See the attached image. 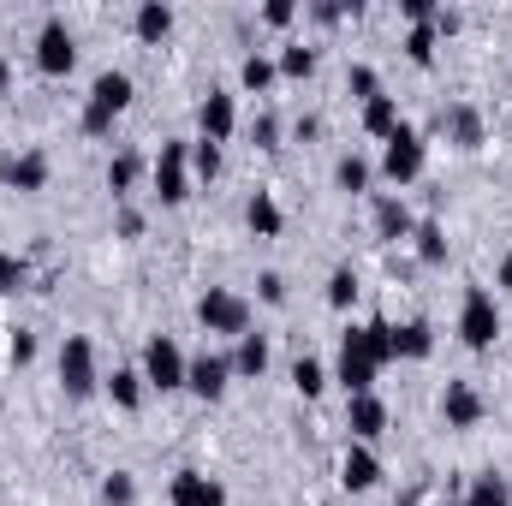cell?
Masks as SVG:
<instances>
[{
	"label": "cell",
	"mask_w": 512,
	"mask_h": 506,
	"mask_svg": "<svg viewBox=\"0 0 512 506\" xmlns=\"http://www.w3.org/2000/svg\"><path fill=\"white\" fill-rule=\"evenodd\" d=\"M399 126H405L399 96H387V90H382V96H370V102H364V131H370V137H382V143H387Z\"/></svg>",
	"instance_id": "20"
},
{
	"label": "cell",
	"mask_w": 512,
	"mask_h": 506,
	"mask_svg": "<svg viewBox=\"0 0 512 506\" xmlns=\"http://www.w3.org/2000/svg\"><path fill=\"white\" fill-rule=\"evenodd\" d=\"M268 358H274V352H268V334H245V340H233V376L239 381H256L262 376V370H268Z\"/></svg>",
	"instance_id": "18"
},
{
	"label": "cell",
	"mask_w": 512,
	"mask_h": 506,
	"mask_svg": "<svg viewBox=\"0 0 512 506\" xmlns=\"http://www.w3.org/2000/svg\"><path fill=\"white\" fill-rule=\"evenodd\" d=\"M387 364H399V328H393L387 316H376V322L340 334L334 381L346 387V399H352V393H376V376H382Z\"/></svg>",
	"instance_id": "1"
},
{
	"label": "cell",
	"mask_w": 512,
	"mask_h": 506,
	"mask_svg": "<svg viewBox=\"0 0 512 506\" xmlns=\"http://www.w3.org/2000/svg\"><path fill=\"white\" fill-rule=\"evenodd\" d=\"M131 96H137V84H131V72H114V66H108V72H96V84H90V96H84V102L120 120V114L131 108Z\"/></svg>",
	"instance_id": "16"
},
{
	"label": "cell",
	"mask_w": 512,
	"mask_h": 506,
	"mask_svg": "<svg viewBox=\"0 0 512 506\" xmlns=\"http://www.w3.org/2000/svg\"><path fill=\"white\" fill-rule=\"evenodd\" d=\"M292 387H298L304 399H322V393H328V364H322V358H298V364H292Z\"/></svg>",
	"instance_id": "28"
},
{
	"label": "cell",
	"mask_w": 512,
	"mask_h": 506,
	"mask_svg": "<svg viewBox=\"0 0 512 506\" xmlns=\"http://www.w3.org/2000/svg\"><path fill=\"white\" fill-rule=\"evenodd\" d=\"M292 18H298V6H292V0H268V6H262V24H268V30H286Z\"/></svg>",
	"instance_id": "40"
},
{
	"label": "cell",
	"mask_w": 512,
	"mask_h": 506,
	"mask_svg": "<svg viewBox=\"0 0 512 506\" xmlns=\"http://www.w3.org/2000/svg\"><path fill=\"white\" fill-rule=\"evenodd\" d=\"M423 167H429V143L411 126H399L382 143V179L387 185H411V179H423Z\"/></svg>",
	"instance_id": "8"
},
{
	"label": "cell",
	"mask_w": 512,
	"mask_h": 506,
	"mask_svg": "<svg viewBox=\"0 0 512 506\" xmlns=\"http://www.w3.org/2000/svg\"><path fill=\"white\" fill-rule=\"evenodd\" d=\"M441 417H447V429H477V423L489 417L483 387H477V381H447V387H441Z\"/></svg>",
	"instance_id": "10"
},
{
	"label": "cell",
	"mask_w": 512,
	"mask_h": 506,
	"mask_svg": "<svg viewBox=\"0 0 512 506\" xmlns=\"http://www.w3.org/2000/svg\"><path fill=\"white\" fill-rule=\"evenodd\" d=\"M227 387H233V358H221V352L191 358V370H185V393H197L203 405H215V399H227Z\"/></svg>",
	"instance_id": "11"
},
{
	"label": "cell",
	"mask_w": 512,
	"mask_h": 506,
	"mask_svg": "<svg viewBox=\"0 0 512 506\" xmlns=\"http://www.w3.org/2000/svg\"><path fill=\"white\" fill-rule=\"evenodd\" d=\"M429 352H435V328H429L423 316L405 322V328H399V358H405V364H423Z\"/></svg>",
	"instance_id": "25"
},
{
	"label": "cell",
	"mask_w": 512,
	"mask_h": 506,
	"mask_svg": "<svg viewBox=\"0 0 512 506\" xmlns=\"http://www.w3.org/2000/svg\"><path fill=\"white\" fill-rule=\"evenodd\" d=\"M72 66H78L72 24H66L60 12H48V18H42V30H36V72H42V78H66Z\"/></svg>",
	"instance_id": "6"
},
{
	"label": "cell",
	"mask_w": 512,
	"mask_h": 506,
	"mask_svg": "<svg viewBox=\"0 0 512 506\" xmlns=\"http://www.w3.org/2000/svg\"><path fill=\"white\" fill-rule=\"evenodd\" d=\"M274 66H280V78H310V72H316V48H304V42H286Z\"/></svg>",
	"instance_id": "31"
},
{
	"label": "cell",
	"mask_w": 512,
	"mask_h": 506,
	"mask_svg": "<svg viewBox=\"0 0 512 506\" xmlns=\"http://www.w3.org/2000/svg\"><path fill=\"white\" fill-rule=\"evenodd\" d=\"M358 304V274L352 268H334L328 274V310H352Z\"/></svg>",
	"instance_id": "33"
},
{
	"label": "cell",
	"mask_w": 512,
	"mask_h": 506,
	"mask_svg": "<svg viewBox=\"0 0 512 506\" xmlns=\"http://www.w3.org/2000/svg\"><path fill=\"white\" fill-rule=\"evenodd\" d=\"M6 90H12V66L0 60V102H6Z\"/></svg>",
	"instance_id": "43"
},
{
	"label": "cell",
	"mask_w": 512,
	"mask_h": 506,
	"mask_svg": "<svg viewBox=\"0 0 512 506\" xmlns=\"http://www.w3.org/2000/svg\"><path fill=\"white\" fill-rule=\"evenodd\" d=\"M411 239H417V256H423L429 268H441V262H447V227H441V221H417V227H411Z\"/></svg>",
	"instance_id": "26"
},
{
	"label": "cell",
	"mask_w": 512,
	"mask_h": 506,
	"mask_svg": "<svg viewBox=\"0 0 512 506\" xmlns=\"http://www.w3.org/2000/svg\"><path fill=\"white\" fill-rule=\"evenodd\" d=\"M435 42H441L435 24H411V30H405V60L429 72V66H435Z\"/></svg>",
	"instance_id": "27"
},
{
	"label": "cell",
	"mask_w": 512,
	"mask_h": 506,
	"mask_svg": "<svg viewBox=\"0 0 512 506\" xmlns=\"http://www.w3.org/2000/svg\"><path fill=\"white\" fill-rule=\"evenodd\" d=\"M131 30H137V42H167L173 36V6L167 0H143L131 12Z\"/></svg>",
	"instance_id": "19"
},
{
	"label": "cell",
	"mask_w": 512,
	"mask_h": 506,
	"mask_svg": "<svg viewBox=\"0 0 512 506\" xmlns=\"http://www.w3.org/2000/svg\"><path fill=\"white\" fill-rule=\"evenodd\" d=\"M370 179H376V167H370V161H364L358 149L334 161V185H340V191H352V197H364V191H370Z\"/></svg>",
	"instance_id": "24"
},
{
	"label": "cell",
	"mask_w": 512,
	"mask_h": 506,
	"mask_svg": "<svg viewBox=\"0 0 512 506\" xmlns=\"http://www.w3.org/2000/svg\"><path fill=\"white\" fill-rule=\"evenodd\" d=\"M102 506H137V477H131V471L102 477Z\"/></svg>",
	"instance_id": "34"
},
{
	"label": "cell",
	"mask_w": 512,
	"mask_h": 506,
	"mask_svg": "<svg viewBox=\"0 0 512 506\" xmlns=\"http://www.w3.org/2000/svg\"><path fill=\"white\" fill-rule=\"evenodd\" d=\"M102 387H108V399H114L120 411H137V405H143V393H149L143 370H114V376H102Z\"/></svg>",
	"instance_id": "23"
},
{
	"label": "cell",
	"mask_w": 512,
	"mask_h": 506,
	"mask_svg": "<svg viewBox=\"0 0 512 506\" xmlns=\"http://www.w3.org/2000/svg\"><path fill=\"white\" fill-rule=\"evenodd\" d=\"M54 370H60V393H66V399H90V393L102 387V370H96V346H90V334H66V340H60Z\"/></svg>",
	"instance_id": "4"
},
{
	"label": "cell",
	"mask_w": 512,
	"mask_h": 506,
	"mask_svg": "<svg viewBox=\"0 0 512 506\" xmlns=\"http://www.w3.org/2000/svg\"><path fill=\"white\" fill-rule=\"evenodd\" d=\"M411 209H405V197H393V191H382L376 197V233H382L387 245H399V239H411Z\"/></svg>",
	"instance_id": "17"
},
{
	"label": "cell",
	"mask_w": 512,
	"mask_h": 506,
	"mask_svg": "<svg viewBox=\"0 0 512 506\" xmlns=\"http://www.w3.org/2000/svg\"><path fill=\"white\" fill-rule=\"evenodd\" d=\"M459 506H512V483L501 477V471H477Z\"/></svg>",
	"instance_id": "22"
},
{
	"label": "cell",
	"mask_w": 512,
	"mask_h": 506,
	"mask_svg": "<svg viewBox=\"0 0 512 506\" xmlns=\"http://www.w3.org/2000/svg\"><path fill=\"white\" fill-rule=\"evenodd\" d=\"M376 483H382V459H376V447L352 441L346 459H340V489H346V495H370Z\"/></svg>",
	"instance_id": "15"
},
{
	"label": "cell",
	"mask_w": 512,
	"mask_h": 506,
	"mask_svg": "<svg viewBox=\"0 0 512 506\" xmlns=\"http://www.w3.org/2000/svg\"><path fill=\"white\" fill-rule=\"evenodd\" d=\"M24 280H30V262H24L18 251H0V298H6V292H18Z\"/></svg>",
	"instance_id": "37"
},
{
	"label": "cell",
	"mask_w": 512,
	"mask_h": 506,
	"mask_svg": "<svg viewBox=\"0 0 512 506\" xmlns=\"http://www.w3.org/2000/svg\"><path fill=\"white\" fill-rule=\"evenodd\" d=\"M274 78H280V66H274L268 54H245V66H239V84H245L251 96H262V90H268Z\"/></svg>",
	"instance_id": "30"
},
{
	"label": "cell",
	"mask_w": 512,
	"mask_h": 506,
	"mask_svg": "<svg viewBox=\"0 0 512 506\" xmlns=\"http://www.w3.org/2000/svg\"><path fill=\"white\" fill-rule=\"evenodd\" d=\"M239 131V102H233V90H209L203 102H197V137L203 143H227Z\"/></svg>",
	"instance_id": "12"
},
{
	"label": "cell",
	"mask_w": 512,
	"mask_h": 506,
	"mask_svg": "<svg viewBox=\"0 0 512 506\" xmlns=\"http://www.w3.org/2000/svg\"><path fill=\"white\" fill-rule=\"evenodd\" d=\"M137 173H143V155H137V149H120V155L108 161V191L126 197L131 185H137Z\"/></svg>",
	"instance_id": "29"
},
{
	"label": "cell",
	"mask_w": 512,
	"mask_h": 506,
	"mask_svg": "<svg viewBox=\"0 0 512 506\" xmlns=\"http://www.w3.org/2000/svg\"><path fill=\"white\" fill-rule=\"evenodd\" d=\"M501 292H512V256L501 262Z\"/></svg>",
	"instance_id": "44"
},
{
	"label": "cell",
	"mask_w": 512,
	"mask_h": 506,
	"mask_svg": "<svg viewBox=\"0 0 512 506\" xmlns=\"http://www.w3.org/2000/svg\"><path fill=\"white\" fill-rule=\"evenodd\" d=\"M251 137H256V149H280V120H274V114H262V120L251 126Z\"/></svg>",
	"instance_id": "41"
},
{
	"label": "cell",
	"mask_w": 512,
	"mask_h": 506,
	"mask_svg": "<svg viewBox=\"0 0 512 506\" xmlns=\"http://www.w3.org/2000/svg\"><path fill=\"white\" fill-rule=\"evenodd\" d=\"M137 370H143V381H149L155 393H179V387H185V370H191V358L179 352L173 334H155V340L143 346V364H137Z\"/></svg>",
	"instance_id": "7"
},
{
	"label": "cell",
	"mask_w": 512,
	"mask_h": 506,
	"mask_svg": "<svg viewBox=\"0 0 512 506\" xmlns=\"http://www.w3.org/2000/svg\"><path fill=\"white\" fill-rule=\"evenodd\" d=\"M251 298L245 292H233V286H209L203 298H197V328L203 334H221V340H245L251 334Z\"/></svg>",
	"instance_id": "2"
},
{
	"label": "cell",
	"mask_w": 512,
	"mask_h": 506,
	"mask_svg": "<svg viewBox=\"0 0 512 506\" xmlns=\"http://www.w3.org/2000/svg\"><path fill=\"white\" fill-rule=\"evenodd\" d=\"M447 126H453V143H459V149H477V143H483V120H477V108H453Z\"/></svg>",
	"instance_id": "32"
},
{
	"label": "cell",
	"mask_w": 512,
	"mask_h": 506,
	"mask_svg": "<svg viewBox=\"0 0 512 506\" xmlns=\"http://www.w3.org/2000/svg\"><path fill=\"white\" fill-rule=\"evenodd\" d=\"M256 298H262V304H274V310H280V304H286V280H280V274H274V268H268V274H256Z\"/></svg>",
	"instance_id": "38"
},
{
	"label": "cell",
	"mask_w": 512,
	"mask_h": 506,
	"mask_svg": "<svg viewBox=\"0 0 512 506\" xmlns=\"http://www.w3.org/2000/svg\"><path fill=\"white\" fill-rule=\"evenodd\" d=\"M155 203L161 209H179L185 197H191V143H161V155H155Z\"/></svg>",
	"instance_id": "5"
},
{
	"label": "cell",
	"mask_w": 512,
	"mask_h": 506,
	"mask_svg": "<svg viewBox=\"0 0 512 506\" xmlns=\"http://www.w3.org/2000/svg\"><path fill=\"white\" fill-rule=\"evenodd\" d=\"M78 126H84V137H108V131H114V114H102V108H90V102H84Z\"/></svg>",
	"instance_id": "39"
},
{
	"label": "cell",
	"mask_w": 512,
	"mask_h": 506,
	"mask_svg": "<svg viewBox=\"0 0 512 506\" xmlns=\"http://www.w3.org/2000/svg\"><path fill=\"white\" fill-rule=\"evenodd\" d=\"M245 221H251L256 239H280V227H286V215H280V203H274V191H256L251 203H245Z\"/></svg>",
	"instance_id": "21"
},
{
	"label": "cell",
	"mask_w": 512,
	"mask_h": 506,
	"mask_svg": "<svg viewBox=\"0 0 512 506\" xmlns=\"http://www.w3.org/2000/svg\"><path fill=\"white\" fill-rule=\"evenodd\" d=\"M191 173H197V179H215V173H221V143L191 137Z\"/></svg>",
	"instance_id": "36"
},
{
	"label": "cell",
	"mask_w": 512,
	"mask_h": 506,
	"mask_svg": "<svg viewBox=\"0 0 512 506\" xmlns=\"http://www.w3.org/2000/svg\"><path fill=\"white\" fill-rule=\"evenodd\" d=\"M0 185L6 191H24V197L48 191V155L42 149H6L0 155Z\"/></svg>",
	"instance_id": "9"
},
{
	"label": "cell",
	"mask_w": 512,
	"mask_h": 506,
	"mask_svg": "<svg viewBox=\"0 0 512 506\" xmlns=\"http://www.w3.org/2000/svg\"><path fill=\"white\" fill-rule=\"evenodd\" d=\"M30 358H36V334H24V328H18V334H12V364L24 370Z\"/></svg>",
	"instance_id": "42"
},
{
	"label": "cell",
	"mask_w": 512,
	"mask_h": 506,
	"mask_svg": "<svg viewBox=\"0 0 512 506\" xmlns=\"http://www.w3.org/2000/svg\"><path fill=\"white\" fill-rule=\"evenodd\" d=\"M346 90L358 96V102H370V96H382V78H376V66H346Z\"/></svg>",
	"instance_id": "35"
},
{
	"label": "cell",
	"mask_w": 512,
	"mask_h": 506,
	"mask_svg": "<svg viewBox=\"0 0 512 506\" xmlns=\"http://www.w3.org/2000/svg\"><path fill=\"white\" fill-rule=\"evenodd\" d=\"M167 501L173 506H227V483L209 477V471H179L167 483Z\"/></svg>",
	"instance_id": "14"
},
{
	"label": "cell",
	"mask_w": 512,
	"mask_h": 506,
	"mask_svg": "<svg viewBox=\"0 0 512 506\" xmlns=\"http://www.w3.org/2000/svg\"><path fill=\"white\" fill-rule=\"evenodd\" d=\"M459 340L471 352H489L501 340V304H495L489 286H465V298H459Z\"/></svg>",
	"instance_id": "3"
},
{
	"label": "cell",
	"mask_w": 512,
	"mask_h": 506,
	"mask_svg": "<svg viewBox=\"0 0 512 506\" xmlns=\"http://www.w3.org/2000/svg\"><path fill=\"white\" fill-rule=\"evenodd\" d=\"M346 429H352V441L376 447L387 435V399L382 393H352V399H346Z\"/></svg>",
	"instance_id": "13"
}]
</instances>
